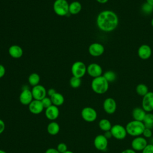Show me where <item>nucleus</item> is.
<instances>
[{"label": "nucleus", "instance_id": "obj_1", "mask_svg": "<svg viewBox=\"0 0 153 153\" xmlns=\"http://www.w3.org/2000/svg\"><path fill=\"white\" fill-rule=\"evenodd\" d=\"M119 22L117 14L111 10H104L99 13L96 18L98 28L105 32H110L115 30Z\"/></svg>", "mask_w": 153, "mask_h": 153}, {"label": "nucleus", "instance_id": "obj_2", "mask_svg": "<svg viewBox=\"0 0 153 153\" xmlns=\"http://www.w3.org/2000/svg\"><path fill=\"white\" fill-rule=\"evenodd\" d=\"M126 129L127 134L133 137L142 136L145 126L142 121L133 120L129 121L126 126Z\"/></svg>", "mask_w": 153, "mask_h": 153}, {"label": "nucleus", "instance_id": "obj_3", "mask_svg": "<svg viewBox=\"0 0 153 153\" xmlns=\"http://www.w3.org/2000/svg\"><path fill=\"white\" fill-rule=\"evenodd\" d=\"M92 90L99 94L105 93L109 88V82L103 75L94 78L91 83Z\"/></svg>", "mask_w": 153, "mask_h": 153}, {"label": "nucleus", "instance_id": "obj_4", "mask_svg": "<svg viewBox=\"0 0 153 153\" xmlns=\"http://www.w3.org/2000/svg\"><path fill=\"white\" fill-rule=\"evenodd\" d=\"M69 3L66 0H55L53 8L54 13L59 16H65L69 13Z\"/></svg>", "mask_w": 153, "mask_h": 153}, {"label": "nucleus", "instance_id": "obj_5", "mask_svg": "<svg viewBox=\"0 0 153 153\" xmlns=\"http://www.w3.org/2000/svg\"><path fill=\"white\" fill-rule=\"evenodd\" d=\"M71 72L72 76L81 78L87 72V66L82 62L76 61L71 66Z\"/></svg>", "mask_w": 153, "mask_h": 153}, {"label": "nucleus", "instance_id": "obj_6", "mask_svg": "<svg viewBox=\"0 0 153 153\" xmlns=\"http://www.w3.org/2000/svg\"><path fill=\"white\" fill-rule=\"evenodd\" d=\"M110 131L112 135V137L117 140H123L127 135L126 127L119 124H116L112 126Z\"/></svg>", "mask_w": 153, "mask_h": 153}, {"label": "nucleus", "instance_id": "obj_7", "mask_svg": "<svg viewBox=\"0 0 153 153\" xmlns=\"http://www.w3.org/2000/svg\"><path fill=\"white\" fill-rule=\"evenodd\" d=\"M82 118L86 122L91 123L94 121L97 117V114L96 111L91 107L84 108L81 112Z\"/></svg>", "mask_w": 153, "mask_h": 153}, {"label": "nucleus", "instance_id": "obj_8", "mask_svg": "<svg viewBox=\"0 0 153 153\" xmlns=\"http://www.w3.org/2000/svg\"><path fill=\"white\" fill-rule=\"evenodd\" d=\"M147 145L146 139L142 136L134 137L131 142V147L135 151H142Z\"/></svg>", "mask_w": 153, "mask_h": 153}, {"label": "nucleus", "instance_id": "obj_9", "mask_svg": "<svg viewBox=\"0 0 153 153\" xmlns=\"http://www.w3.org/2000/svg\"><path fill=\"white\" fill-rule=\"evenodd\" d=\"M142 108L146 112L153 111V92L149 91L143 96L142 100Z\"/></svg>", "mask_w": 153, "mask_h": 153}, {"label": "nucleus", "instance_id": "obj_10", "mask_svg": "<svg viewBox=\"0 0 153 153\" xmlns=\"http://www.w3.org/2000/svg\"><path fill=\"white\" fill-rule=\"evenodd\" d=\"M93 144L96 149L103 151L108 148V139L103 134H98L94 137Z\"/></svg>", "mask_w": 153, "mask_h": 153}, {"label": "nucleus", "instance_id": "obj_11", "mask_svg": "<svg viewBox=\"0 0 153 153\" xmlns=\"http://www.w3.org/2000/svg\"><path fill=\"white\" fill-rule=\"evenodd\" d=\"M31 91L33 99L38 100H41L45 97L46 95L47 94L45 88L40 84L33 87Z\"/></svg>", "mask_w": 153, "mask_h": 153}, {"label": "nucleus", "instance_id": "obj_12", "mask_svg": "<svg viewBox=\"0 0 153 153\" xmlns=\"http://www.w3.org/2000/svg\"><path fill=\"white\" fill-rule=\"evenodd\" d=\"M117 103L114 99L108 97L105 99L103 103V108L104 111L108 114H114L117 109Z\"/></svg>", "mask_w": 153, "mask_h": 153}, {"label": "nucleus", "instance_id": "obj_13", "mask_svg": "<svg viewBox=\"0 0 153 153\" xmlns=\"http://www.w3.org/2000/svg\"><path fill=\"white\" fill-rule=\"evenodd\" d=\"M105 51L104 46L99 42L91 44L88 47V53L93 57H99L103 54Z\"/></svg>", "mask_w": 153, "mask_h": 153}, {"label": "nucleus", "instance_id": "obj_14", "mask_svg": "<svg viewBox=\"0 0 153 153\" xmlns=\"http://www.w3.org/2000/svg\"><path fill=\"white\" fill-rule=\"evenodd\" d=\"M87 72L91 77L96 78L102 75L103 70L102 67L97 63H92L87 67Z\"/></svg>", "mask_w": 153, "mask_h": 153}, {"label": "nucleus", "instance_id": "obj_15", "mask_svg": "<svg viewBox=\"0 0 153 153\" xmlns=\"http://www.w3.org/2000/svg\"><path fill=\"white\" fill-rule=\"evenodd\" d=\"M33 100L31 90L25 88L22 90L19 96V101L23 105H29Z\"/></svg>", "mask_w": 153, "mask_h": 153}, {"label": "nucleus", "instance_id": "obj_16", "mask_svg": "<svg viewBox=\"0 0 153 153\" xmlns=\"http://www.w3.org/2000/svg\"><path fill=\"white\" fill-rule=\"evenodd\" d=\"M137 54L141 59L146 60L149 59L152 54L151 48L147 44H142L137 50Z\"/></svg>", "mask_w": 153, "mask_h": 153}, {"label": "nucleus", "instance_id": "obj_17", "mask_svg": "<svg viewBox=\"0 0 153 153\" xmlns=\"http://www.w3.org/2000/svg\"><path fill=\"white\" fill-rule=\"evenodd\" d=\"M28 109L32 114L36 115L41 113L43 111L44 108L41 100L33 99L28 105Z\"/></svg>", "mask_w": 153, "mask_h": 153}, {"label": "nucleus", "instance_id": "obj_18", "mask_svg": "<svg viewBox=\"0 0 153 153\" xmlns=\"http://www.w3.org/2000/svg\"><path fill=\"white\" fill-rule=\"evenodd\" d=\"M59 109L57 106L52 105L50 107L45 109V115L47 119L51 121L56 120L59 115Z\"/></svg>", "mask_w": 153, "mask_h": 153}, {"label": "nucleus", "instance_id": "obj_19", "mask_svg": "<svg viewBox=\"0 0 153 153\" xmlns=\"http://www.w3.org/2000/svg\"><path fill=\"white\" fill-rule=\"evenodd\" d=\"M8 53L13 58L19 59L22 56L23 51L20 46L18 45H12L8 48Z\"/></svg>", "mask_w": 153, "mask_h": 153}, {"label": "nucleus", "instance_id": "obj_20", "mask_svg": "<svg viewBox=\"0 0 153 153\" xmlns=\"http://www.w3.org/2000/svg\"><path fill=\"white\" fill-rule=\"evenodd\" d=\"M146 112L142 107L134 108L131 112V115L134 120L143 121Z\"/></svg>", "mask_w": 153, "mask_h": 153}, {"label": "nucleus", "instance_id": "obj_21", "mask_svg": "<svg viewBox=\"0 0 153 153\" xmlns=\"http://www.w3.org/2000/svg\"><path fill=\"white\" fill-rule=\"evenodd\" d=\"M53 105L56 106H60L62 105L65 102V98L63 96L58 92H56L53 96L50 97Z\"/></svg>", "mask_w": 153, "mask_h": 153}, {"label": "nucleus", "instance_id": "obj_22", "mask_svg": "<svg viewBox=\"0 0 153 153\" xmlns=\"http://www.w3.org/2000/svg\"><path fill=\"white\" fill-rule=\"evenodd\" d=\"M47 130L49 134L54 136L59 133L60 131V126L57 122L52 121L48 124Z\"/></svg>", "mask_w": 153, "mask_h": 153}, {"label": "nucleus", "instance_id": "obj_23", "mask_svg": "<svg viewBox=\"0 0 153 153\" xmlns=\"http://www.w3.org/2000/svg\"><path fill=\"white\" fill-rule=\"evenodd\" d=\"M82 9V5L78 1H73L69 5V13L75 15L78 14Z\"/></svg>", "mask_w": 153, "mask_h": 153}, {"label": "nucleus", "instance_id": "obj_24", "mask_svg": "<svg viewBox=\"0 0 153 153\" xmlns=\"http://www.w3.org/2000/svg\"><path fill=\"white\" fill-rule=\"evenodd\" d=\"M112 126L111 121L106 118L101 119L99 122V127L100 129L104 132L111 130Z\"/></svg>", "mask_w": 153, "mask_h": 153}, {"label": "nucleus", "instance_id": "obj_25", "mask_svg": "<svg viewBox=\"0 0 153 153\" xmlns=\"http://www.w3.org/2000/svg\"><path fill=\"white\" fill-rule=\"evenodd\" d=\"M142 122L146 128L152 129L153 128V114L151 112H146Z\"/></svg>", "mask_w": 153, "mask_h": 153}, {"label": "nucleus", "instance_id": "obj_26", "mask_svg": "<svg viewBox=\"0 0 153 153\" xmlns=\"http://www.w3.org/2000/svg\"><path fill=\"white\" fill-rule=\"evenodd\" d=\"M136 91L138 95L143 97L149 92L148 87L145 84L140 83L136 86Z\"/></svg>", "mask_w": 153, "mask_h": 153}, {"label": "nucleus", "instance_id": "obj_27", "mask_svg": "<svg viewBox=\"0 0 153 153\" xmlns=\"http://www.w3.org/2000/svg\"><path fill=\"white\" fill-rule=\"evenodd\" d=\"M40 81V76L37 73H32L28 77V82L29 84L33 87L39 84Z\"/></svg>", "mask_w": 153, "mask_h": 153}, {"label": "nucleus", "instance_id": "obj_28", "mask_svg": "<svg viewBox=\"0 0 153 153\" xmlns=\"http://www.w3.org/2000/svg\"><path fill=\"white\" fill-rule=\"evenodd\" d=\"M103 77L108 81V82H114L116 78H117V75L115 72L112 71H106L103 74Z\"/></svg>", "mask_w": 153, "mask_h": 153}, {"label": "nucleus", "instance_id": "obj_29", "mask_svg": "<svg viewBox=\"0 0 153 153\" xmlns=\"http://www.w3.org/2000/svg\"><path fill=\"white\" fill-rule=\"evenodd\" d=\"M69 84L74 88H78L81 84V79L79 78L72 76L69 80Z\"/></svg>", "mask_w": 153, "mask_h": 153}, {"label": "nucleus", "instance_id": "obj_30", "mask_svg": "<svg viewBox=\"0 0 153 153\" xmlns=\"http://www.w3.org/2000/svg\"><path fill=\"white\" fill-rule=\"evenodd\" d=\"M141 10L144 14H150L153 12V6L147 2H145L141 6Z\"/></svg>", "mask_w": 153, "mask_h": 153}, {"label": "nucleus", "instance_id": "obj_31", "mask_svg": "<svg viewBox=\"0 0 153 153\" xmlns=\"http://www.w3.org/2000/svg\"><path fill=\"white\" fill-rule=\"evenodd\" d=\"M41 101L42 102V104L44 109H47V108L50 107V106H51L53 105L51 100L50 97H48L46 96L43 99H42Z\"/></svg>", "mask_w": 153, "mask_h": 153}, {"label": "nucleus", "instance_id": "obj_32", "mask_svg": "<svg viewBox=\"0 0 153 153\" xmlns=\"http://www.w3.org/2000/svg\"><path fill=\"white\" fill-rule=\"evenodd\" d=\"M56 149L60 153H63L66 151H68V146L66 143L63 142H61L57 145Z\"/></svg>", "mask_w": 153, "mask_h": 153}, {"label": "nucleus", "instance_id": "obj_33", "mask_svg": "<svg viewBox=\"0 0 153 153\" xmlns=\"http://www.w3.org/2000/svg\"><path fill=\"white\" fill-rule=\"evenodd\" d=\"M142 136L146 138V139H149L151 138L152 136V129L151 128H145V130H143V132L142 133Z\"/></svg>", "mask_w": 153, "mask_h": 153}, {"label": "nucleus", "instance_id": "obj_34", "mask_svg": "<svg viewBox=\"0 0 153 153\" xmlns=\"http://www.w3.org/2000/svg\"><path fill=\"white\" fill-rule=\"evenodd\" d=\"M142 153H153V144L148 143L145 148L142 151Z\"/></svg>", "mask_w": 153, "mask_h": 153}, {"label": "nucleus", "instance_id": "obj_35", "mask_svg": "<svg viewBox=\"0 0 153 153\" xmlns=\"http://www.w3.org/2000/svg\"><path fill=\"white\" fill-rule=\"evenodd\" d=\"M5 123L2 120L0 119V134L4 132V131L5 130Z\"/></svg>", "mask_w": 153, "mask_h": 153}, {"label": "nucleus", "instance_id": "obj_36", "mask_svg": "<svg viewBox=\"0 0 153 153\" xmlns=\"http://www.w3.org/2000/svg\"><path fill=\"white\" fill-rule=\"evenodd\" d=\"M5 74V67L0 64V78H2Z\"/></svg>", "mask_w": 153, "mask_h": 153}, {"label": "nucleus", "instance_id": "obj_37", "mask_svg": "<svg viewBox=\"0 0 153 153\" xmlns=\"http://www.w3.org/2000/svg\"><path fill=\"white\" fill-rule=\"evenodd\" d=\"M45 153H60L57 149H55L54 148H48Z\"/></svg>", "mask_w": 153, "mask_h": 153}, {"label": "nucleus", "instance_id": "obj_38", "mask_svg": "<svg viewBox=\"0 0 153 153\" xmlns=\"http://www.w3.org/2000/svg\"><path fill=\"white\" fill-rule=\"evenodd\" d=\"M121 153H136V151L133 150L132 148H127L124 149Z\"/></svg>", "mask_w": 153, "mask_h": 153}, {"label": "nucleus", "instance_id": "obj_39", "mask_svg": "<svg viewBox=\"0 0 153 153\" xmlns=\"http://www.w3.org/2000/svg\"><path fill=\"white\" fill-rule=\"evenodd\" d=\"M56 92V91L54 88H50V89L48 90V91H47V94L48 95L49 97H51V96H53Z\"/></svg>", "mask_w": 153, "mask_h": 153}, {"label": "nucleus", "instance_id": "obj_40", "mask_svg": "<svg viewBox=\"0 0 153 153\" xmlns=\"http://www.w3.org/2000/svg\"><path fill=\"white\" fill-rule=\"evenodd\" d=\"M103 135H104V136H105V137H106V139H111V137H112V135L111 132L110 130H109V131H105V133H104Z\"/></svg>", "mask_w": 153, "mask_h": 153}, {"label": "nucleus", "instance_id": "obj_41", "mask_svg": "<svg viewBox=\"0 0 153 153\" xmlns=\"http://www.w3.org/2000/svg\"><path fill=\"white\" fill-rule=\"evenodd\" d=\"M109 0H96V1L100 4H105Z\"/></svg>", "mask_w": 153, "mask_h": 153}, {"label": "nucleus", "instance_id": "obj_42", "mask_svg": "<svg viewBox=\"0 0 153 153\" xmlns=\"http://www.w3.org/2000/svg\"><path fill=\"white\" fill-rule=\"evenodd\" d=\"M146 2L153 6V0H146Z\"/></svg>", "mask_w": 153, "mask_h": 153}, {"label": "nucleus", "instance_id": "obj_43", "mask_svg": "<svg viewBox=\"0 0 153 153\" xmlns=\"http://www.w3.org/2000/svg\"><path fill=\"white\" fill-rule=\"evenodd\" d=\"M63 153H74V152H72V151H66V152H63Z\"/></svg>", "mask_w": 153, "mask_h": 153}, {"label": "nucleus", "instance_id": "obj_44", "mask_svg": "<svg viewBox=\"0 0 153 153\" xmlns=\"http://www.w3.org/2000/svg\"><path fill=\"white\" fill-rule=\"evenodd\" d=\"M0 153H7V152L2 149H0Z\"/></svg>", "mask_w": 153, "mask_h": 153}, {"label": "nucleus", "instance_id": "obj_45", "mask_svg": "<svg viewBox=\"0 0 153 153\" xmlns=\"http://www.w3.org/2000/svg\"><path fill=\"white\" fill-rule=\"evenodd\" d=\"M151 26L153 27V18L151 19Z\"/></svg>", "mask_w": 153, "mask_h": 153}]
</instances>
